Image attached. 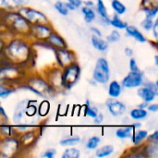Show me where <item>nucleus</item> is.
Wrapping results in <instances>:
<instances>
[{
    "label": "nucleus",
    "instance_id": "0eeeda50",
    "mask_svg": "<svg viewBox=\"0 0 158 158\" xmlns=\"http://www.w3.org/2000/svg\"><path fill=\"white\" fill-rule=\"evenodd\" d=\"M156 93H155L152 89L144 86L141 89H139L138 91V95L145 102V103H149V102H152L154 101V99L156 98Z\"/></svg>",
    "mask_w": 158,
    "mask_h": 158
},
{
    "label": "nucleus",
    "instance_id": "ea45409f",
    "mask_svg": "<svg viewBox=\"0 0 158 158\" xmlns=\"http://www.w3.org/2000/svg\"><path fill=\"white\" fill-rule=\"evenodd\" d=\"M125 54H126V56H131L133 55V51H132L131 48L127 47V48L125 49Z\"/></svg>",
    "mask_w": 158,
    "mask_h": 158
},
{
    "label": "nucleus",
    "instance_id": "5701e85b",
    "mask_svg": "<svg viewBox=\"0 0 158 158\" xmlns=\"http://www.w3.org/2000/svg\"><path fill=\"white\" fill-rule=\"evenodd\" d=\"M80 151L75 148H69L67 149L64 154L62 155L63 158H79L80 157Z\"/></svg>",
    "mask_w": 158,
    "mask_h": 158
},
{
    "label": "nucleus",
    "instance_id": "4468645a",
    "mask_svg": "<svg viewBox=\"0 0 158 158\" xmlns=\"http://www.w3.org/2000/svg\"><path fill=\"white\" fill-rule=\"evenodd\" d=\"M48 41L55 46H57V47H60V48H64L66 47V44L64 42V40L58 36L57 34H51L48 38Z\"/></svg>",
    "mask_w": 158,
    "mask_h": 158
},
{
    "label": "nucleus",
    "instance_id": "a18cd8bd",
    "mask_svg": "<svg viewBox=\"0 0 158 158\" xmlns=\"http://www.w3.org/2000/svg\"><path fill=\"white\" fill-rule=\"evenodd\" d=\"M156 65H158V58H157V56H156Z\"/></svg>",
    "mask_w": 158,
    "mask_h": 158
},
{
    "label": "nucleus",
    "instance_id": "bb28decb",
    "mask_svg": "<svg viewBox=\"0 0 158 158\" xmlns=\"http://www.w3.org/2000/svg\"><path fill=\"white\" fill-rule=\"evenodd\" d=\"M99 143H100V138L94 136V137H92V138L88 141L86 146H87L88 149H95V148L98 146Z\"/></svg>",
    "mask_w": 158,
    "mask_h": 158
},
{
    "label": "nucleus",
    "instance_id": "4c0bfd02",
    "mask_svg": "<svg viewBox=\"0 0 158 158\" xmlns=\"http://www.w3.org/2000/svg\"><path fill=\"white\" fill-rule=\"evenodd\" d=\"M148 106V110L151 112H157L158 111L157 105H151V106Z\"/></svg>",
    "mask_w": 158,
    "mask_h": 158
},
{
    "label": "nucleus",
    "instance_id": "4be33fe9",
    "mask_svg": "<svg viewBox=\"0 0 158 158\" xmlns=\"http://www.w3.org/2000/svg\"><path fill=\"white\" fill-rule=\"evenodd\" d=\"M25 108L26 107H25V103L24 102L20 103L18 106V107H17V109L15 111V114H14V121L15 122H19L20 120V118L22 117V113L25 112Z\"/></svg>",
    "mask_w": 158,
    "mask_h": 158
},
{
    "label": "nucleus",
    "instance_id": "f3484780",
    "mask_svg": "<svg viewBox=\"0 0 158 158\" xmlns=\"http://www.w3.org/2000/svg\"><path fill=\"white\" fill-rule=\"evenodd\" d=\"M132 131V126L131 127H125V128H121L118 129L116 132V135L118 138L120 139H126L128 137L131 136V133Z\"/></svg>",
    "mask_w": 158,
    "mask_h": 158
},
{
    "label": "nucleus",
    "instance_id": "20e7f679",
    "mask_svg": "<svg viewBox=\"0 0 158 158\" xmlns=\"http://www.w3.org/2000/svg\"><path fill=\"white\" fill-rule=\"evenodd\" d=\"M143 83V74L140 71H131L124 78L122 85L126 88H135Z\"/></svg>",
    "mask_w": 158,
    "mask_h": 158
},
{
    "label": "nucleus",
    "instance_id": "2f4dec72",
    "mask_svg": "<svg viewBox=\"0 0 158 158\" xmlns=\"http://www.w3.org/2000/svg\"><path fill=\"white\" fill-rule=\"evenodd\" d=\"M97 114H98V112L95 108L91 107V106H87V108H86V115L87 116H89L91 118H95L97 116Z\"/></svg>",
    "mask_w": 158,
    "mask_h": 158
},
{
    "label": "nucleus",
    "instance_id": "c756f323",
    "mask_svg": "<svg viewBox=\"0 0 158 158\" xmlns=\"http://www.w3.org/2000/svg\"><path fill=\"white\" fill-rule=\"evenodd\" d=\"M153 24H154V22H153L152 19H150V18H146V19L142 22V26H143L145 30H147V31L153 29Z\"/></svg>",
    "mask_w": 158,
    "mask_h": 158
},
{
    "label": "nucleus",
    "instance_id": "37998d69",
    "mask_svg": "<svg viewBox=\"0 0 158 158\" xmlns=\"http://www.w3.org/2000/svg\"><path fill=\"white\" fill-rule=\"evenodd\" d=\"M65 6H67L68 9H70V10H74V9H75V7H74L70 3H65Z\"/></svg>",
    "mask_w": 158,
    "mask_h": 158
},
{
    "label": "nucleus",
    "instance_id": "a878e982",
    "mask_svg": "<svg viewBox=\"0 0 158 158\" xmlns=\"http://www.w3.org/2000/svg\"><path fill=\"white\" fill-rule=\"evenodd\" d=\"M55 7H56V9L61 15H68V13H69V9H68L67 6H65V3L56 2V3L55 4Z\"/></svg>",
    "mask_w": 158,
    "mask_h": 158
},
{
    "label": "nucleus",
    "instance_id": "f257e3e1",
    "mask_svg": "<svg viewBox=\"0 0 158 158\" xmlns=\"http://www.w3.org/2000/svg\"><path fill=\"white\" fill-rule=\"evenodd\" d=\"M94 79L98 83H106L109 81V66L105 58H99L97 60L94 71Z\"/></svg>",
    "mask_w": 158,
    "mask_h": 158
},
{
    "label": "nucleus",
    "instance_id": "393cba45",
    "mask_svg": "<svg viewBox=\"0 0 158 158\" xmlns=\"http://www.w3.org/2000/svg\"><path fill=\"white\" fill-rule=\"evenodd\" d=\"M81 141V139L79 137H71V138H68L65 139L63 141L60 142V144L62 146H69V145H74L77 143H79Z\"/></svg>",
    "mask_w": 158,
    "mask_h": 158
},
{
    "label": "nucleus",
    "instance_id": "e433bc0d",
    "mask_svg": "<svg viewBox=\"0 0 158 158\" xmlns=\"http://www.w3.org/2000/svg\"><path fill=\"white\" fill-rule=\"evenodd\" d=\"M103 118H104V117H103L102 114H97V116L94 118V123H95V124H100V123H102Z\"/></svg>",
    "mask_w": 158,
    "mask_h": 158
},
{
    "label": "nucleus",
    "instance_id": "473e14b6",
    "mask_svg": "<svg viewBox=\"0 0 158 158\" xmlns=\"http://www.w3.org/2000/svg\"><path fill=\"white\" fill-rule=\"evenodd\" d=\"M130 68H131V71H140L139 68H138V65H137V62L133 58L131 59V61H130Z\"/></svg>",
    "mask_w": 158,
    "mask_h": 158
},
{
    "label": "nucleus",
    "instance_id": "a19ab883",
    "mask_svg": "<svg viewBox=\"0 0 158 158\" xmlns=\"http://www.w3.org/2000/svg\"><path fill=\"white\" fill-rule=\"evenodd\" d=\"M91 30H92V31H94V33H95V34H96L97 36H99V37H101V36H102V33H101V31H99L98 29H96V28L93 27V28H92Z\"/></svg>",
    "mask_w": 158,
    "mask_h": 158
},
{
    "label": "nucleus",
    "instance_id": "7ed1b4c3",
    "mask_svg": "<svg viewBox=\"0 0 158 158\" xmlns=\"http://www.w3.org/2000/svg\"><path fill=\"white\" fill-rule=\"evenodd\" d=\"M8 52H9V55L13 58H16L18 60L24 58L26 56L27 53H28L27 46L23 43H21V42H19L18 40L12 42L11 44H9Z\"/></svg>",
    "mask_w": 158,
    "mask_h": 158
},
{
    "label": "nucleus",
    "instance_id": "9b49d317",
    "mask_svg": "<svg viewBox=\"0 0 158 158\" xmlns=\"http://www.w3.org/2000/svg\"><path fill=\"white\" fill-rule=\"evenodd\" d=\"M108 94L113 98L118 97L120 95V94H121V86H120V84L118 81H112L110 83V85H109Z\"/></svg>",
    "mask_w": 158,
    "mask_h": 158
},
{
    "label": "nucleus",
    "instance_id": "72a5a7b5",
    "mask_svg": "<svg viewBox=\"0 0 158 158\" xmlns=\"http://www.w3.org/2000/svg\"><path fill=\"white\" fill-rule=\"evenodd\" d=\"M35 112H36V108H35L34 106H27V107L25 108V113H26L28 116H33V115L35 114Z\"/></svg>",
    "mask_w": 158,
    "mask_h": 158
},
{
    "label": "nucleus",
    "instance_id": "412c9836",
    "mask_svg": "<svg viewBox=\"0 0 158 158\" xmlns=\"http://www.w3.org/2000/svg\"><path fill=\"white\" fill-rule=\"evenodd\" d=\"M22 0H0L1 7H15L21 4Z\"/></svg>",
    "mask_w": 158,
    "mask_h": 158
},
{
    "label": "nucleus",
    "instance_id": "c85d7f7f",
    "mask_svg": "<svg viewBox=\"0 0 158 158\" xmlns=\"http://www.w3.org/2000/svg\"><path fill=\"white\" fill-rule=\"evenodd\" d=\"M120 39V34L118 31H113L108 36H107V41L111 42V43H115L118 42Z\"/></svg>",
    "mask_w": 158,
    "mask_h": 158
},
{
    "label": "nucleus",
    "instance_id": "b1692460",
    "mask_svg": "<svg viewBox=\"0 0 158 158\" xmlns=\"http://www.w3.org/2000/svg\"><path fill=\"white\" fill-rule=\"evenodd\" d=\"M148 133L146 131H138L133 136V143L134 144H139L142 141H143L147 137Z\"/></svg>",
    "mask_w": 158,
    "mask_h": 158
},
{
    "label": "nucleus",
    "instance_id": "a211bd4d",
    "mask_svg": "<svg viewBox=\"0 0 158 158\" xmlns=\"http://www.w3.org/2000/svg\"><path fill=\"white\" fill-rule=\"evenodd\" d=\"M97 11H98L99 15L106 22H109L108 16H107V11H106V6H105V4L103 3L102 0H98V3H97Z\"/></svg>",
    "mask_w": 158,
    "mask_h": 158
},
{
    "label": "nucleus",
    "instance_id": "c9c22d12",
    "mask_svg": "<svg viewBox=\"0 0 158 158\" xmlns=\"http://www.w3.org/2000/svg\"><path fill=\"white\" fill-rule=\"evenodd\" d=\"M55 155H56V152H55L54 150H48V151H46V152L44 154L43 156L46 158H53Z\"/></svg>",
    "mask_w": 158,
    "mask_h": 158
},
{
    "label": "nucleus",
    "instance_id": "1a4fd4ad",
    "mask_svg": "<svg viewBox=\"0 0 158 158\" xmlns=\"http://www.w3.org/2000/svg\"><path fill=\"white\" fill-rule=\"evenodd\" d=\"M56 57L58 62L62 65L65 66L66 64L70 63L71 61V55L69 51L64 50V49H60L57 53H56Z\"/></svg>",
    "mask_w": 158,
    "mask_h": 158
},
{
    "label": "nucleus",
    "instance_id": "ddd939ff",
    "mask_svg": "<svg viewBox=\"0 0 158 158\" xmlns=\"http://www.w3.org/2000/svg\"><path fill=\"white\" fill-rule=\"evenodd\" d=\"M113 152H114V147L112 145H106V146L99 148L96 151V156L100 158L106 157V156H110Z\"/></svg>",
    "mask_w": 158,
    "mask_h": 158
},
{
    "label": "nucleus",
    "instance_id": "f8f14e48",
    "mask_svg": "<svg viewBox=\"0 0 158 158\" xmlns=\"http://www.w3.org/2000/svg\"><path fill=\"white\" fill-rule=\"evenodd\" d=\"M92 44L94 47L99 51H106L107 49V43L104 40L100 39L98 36H93L92 37Z\"/></svg>",
    "mask_w": 158,
    "mask_h": 158
},
{
    "label": "nucleus",
    "instance_id": "2eb2a0df",
    "mask_svg": "<svg viewBox=\"0 0 158 158\" xmlns=\"http://www.w3.org/2000/svg\"><path fill=\"white\" fill-rule=\"evenodd\" d=\"M131 117L134 120L143 119V118H145L147 117V112L143 108H136V109H133L131 112Z\"/></svg>",
    "mask_w": 158,
    "mask_h": 158
},
{
    "label": "nucleus",
    "instance_id": "39448f33",
    "mask_svg": "<svg viewBox=\"0 0 158 158\" xmlns=\"http://www.w3.org/2000/svg\"><path fill=\"white\" fill-rule=\"evenodd\" d=\"M20 14H22V17L31 22H39L40 24L42 22H46V18L45 16L35 9H29V8H23L20 11Z\"/></svg>",
    "mask_w": 158,
    "mask_h": 158
},
{
    "label": "nucleus",
    "instance_id": "58836bf2",
    "mask_svg": "<svg viewBox=\"0 0 158 158\" xmlns=\"http://www.w3.org/2000/svg\"><path fill=\"white\" fill-rule=\"evenodd\" d=\"M157 26H158V20H156L153 24V28H154V34H155V37L157 38L158 34H157Z\"/></svg>",
    "mask_w": 158,
    "mask_h": 158
},
{
    "label": "nucleus",
    "instance_id": "6e6552de",
    "mask_svg": "<svg viewBox=\"0 0 158 158\" xmlns=\"http://www.w3.org/2000/svg\"><path fill=\"white\" fill-rule=\"evenodd\" d=\"M125 29H126V31H127V33H128L129 35L132 36L133 38H135L137 41H139V42H141V43H144V42L146 41V40H145V37L143 36V34L138 29H136L135 27L127 25Z\"/></svg>",
    "mask_w": 158,
    "mask_h": 158
},
{
    "label": "nucleus",
    "instance_id": "f03ea898",
    "mask_svg": "<svg viewBox=\"0 0 158 158\" xmlns=\"http://www.w3.org/2000/svg\"><path fill=\"white\" fill-rule=\"evenodd\" d=\"M79 76H80L79 67L77 65H70L69 67L66 69V70L64 71L61 77L63 85L68 88H70L72 85L76 83V81L79 79Z\"/></svg>",
    "mask_w": 158,
    "mask_h": 158
},
{
    "label": "nucleus",
    "instance_id": "423d86ee",
    "mask_svg": "<svg viewBox=\"0 0 158 158\" xmlns=\"http://www.w3.org/2000/svg\"><path fill=\"white\" fill-rule=\"evenodd\" d=\"M106 105H107L109 112L115 117L121 116L126 110V106H124V104H122L121 102H119V101H118L116 99L107 100Z\"/></svg>",
    "mask_w": 158,
    "mask_h": 158
},
{
    "label": "nucleus",
    "instance_id": "cd10ccee",
    "mask_svg": "<svg viewBox=\"0 0 158 158\" xmlns=\"http://www.w3.org/2000/svg\"><path fill=\"white\" fill-rule=\"evenodd\" d=\"M48 110H49V103L46 101L43 102L39 107V114L41 116H45L48 113Z\"/></svg>",
    "mask_w": 158,
    "mask_h": 158
},
{
    "label": "nucleus",
    "instance_id": "aec40b11",
    "mask_svg": "<svg viewBox=\"0 0 158 158\" xmlns=\"http://www.w3.org/2000/svg\"><path fill=\"white\" fill-rule=\"evenodd\" d=\"M109 23H110L112 26H114L115 28H117V29H125L126 26H127V24H126L124 21H122L117 15H115V16L112 18V19L109 20Z\"/></svg>",
    "mask_w": 158,
    "mask_h": 158
},
{
    "label": "nucleus",
    "instance_id": "9d476101",
    "mask_svg": "<svg viewBox=\"0 0 158 158\" xmlns=\"http://www.w3.org/2000/svg\"><path fill=\"white\" fill-rule=\"evenodd\" d=\"M33 31H34V33L36 34V36L39 37V38H44V37L49 36V34H50L49 28L46 27V26H44L43 24L36 25L33 28Z\"/></svg>",
    "mask_w": 158,
    "mask_h": 158
},
{
    "label": "nucleus",
    "instance_id": "f704fd0d",
    "mask_svg": "<svg viewBox=\"0 0 158 158\" xmlns=\"http://www.w3.org/2000/svg\"><path fill=\"white\" fill-rule=\"evenodd\" d=\"M69 3H70L75 8L76 7H80L81 6V0H69Z\"/></svg>",
    "mask_w": 158,
    "mask_h": 158
},
{
    "label": "nucleus",
    "instance_id": "6ab92c4d",
    "mask_svg": "<svg viewBox=\"0 0 158 158\" xmlns=\"http://www.w3.org/2000/svg\"><path fill=\"white\" fill-rule=\"evenodd\" d=\"M111 5H112V7L114 8V10L118 14L121 15V14H124L126 12V6L119 0H113Z\"/></svg>",
    "mask_w": 158,
    "mask_h": 158
},
{
    "label": "nucleus",
    "instance_id": "7c9ffc66",
    "mask_svg": "<svg viewBox=\"0 0 158 158\" xmlns=\"http://www.w3.org/2000/svg\"><path fill=\"white\" fill-rule=\"evenodd\" d=\"M11 93H12L11 90H9V89L4 87L3 85H0V97L6 98V97H7Z\"/></svg>",
    "mask_w": 158,
    "mask_h": 158
},
{
    "label": "nucleus",
    "instance_id": "c03bdc74",
    "mask_svg": "<svg viewBox=\"0 0 158 158\" xmlns=\"http://www.w3.org/2000/svg\"><path fill=\"white\" fill-rule=\"evenodd\" d=\"M0 113H1L5 118H6V113H5V110L1 107V106H0Z\"/></svg>",
    "mask_w": 158,
    "mask_h": 158
},
{
    "label": "nucleus",
    "instance_id": "79ce46f5",
    "mask_svg": "<svg viewBox=\"0 0 158 158\" xmlns=\"http://www.w3.org/2000/svg\"><path fill=\"white\" fill-rule=\"evenodd\" d=\"M150 139H152V140H155V141H157L158 140V132L157 131H156L153 135H151L150 136Z\"/></svg>",
    "mask_w": 158,
    "mask_h": 158
},
{
    "label": "nucleus",
    "instance_id": "dca6fc26",
    "mask_svg": "<svg viewBox=\"0 0 158 158\" xmlns=\"http://www.w3.org/2000/svg\"><path fill=\"white\" fill-rule=\"evenodd\" d=\"M82 13L84 14V19L87 23H91L95 19V14L94 10L88 6H84L82 8Z\"/></svg>",
    "mask_w": 158,
    "mask_h": 158
}]
</instances>
